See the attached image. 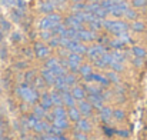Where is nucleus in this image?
Masks as SVG:
<instances>
[{
	"mask_svg": "<svg viewBox=\"0 0 147 140\" xmlns=\"http://www.w3.org/2000/svg\"><path fill=\"white\" fill-rule=\"evenodd\" d=\"M103 27L107 32H110L116 36H119L121 33H126L127 29H129V26L124 22H120V20H103Z\"/></svg>",
	"mask_w": 147,
	"mask_h": 140,
	"instance_id": "nucleus-1",
	"label": "nucleus"
},
{
	"mask_svg": "<svg viewBox=\"0 0 147 140\" xmlns=\"http://www.w3.org/2000/svg\"><path fill=\"white\" fill-rule=\"evenodd\" d=\"M60 14H56V13H47V16L40 22V29L42 30H53L57 24H60Z\"/></svg>",
	"mask_w": 147,
	"mask_h": 140,
	"instance_id": "nucleus-2",
	"label": "nucleus"
},
{
	"mask_svg": "<svg viewBox=\"0 0 147 140\" xmlns=\"http://www.w3.org/2000/svg\"><path fill=\"white\" fill-rule=\"evenodd\" d=\"M17 92H19V94L22 96V99L26 100L27 103H34L36 100H39V94H37V92H36L33 87L27 86V85H22V86L19 87Z\"/></svg>",
	"mask_w": 147,
	"mask_h": 140,
	"instance_id": "nucleus-3",
	"label": "nucleus"
},
{
	"mask_svg": "<svg viewBox=\"0 0 147 140\" xmlns=\"http://www.w3.org/2000/svg\"><path fill=\"white\" fill-rule=\"evenodd\" d=\"M127 10H129V6L126 1H117V3H113L110 7H107V11L111 16H123L126 14Z\"/></svg>",
	"mask_w": 147,
	"mask_h": 140,
	"instance_id": "nucleus-4",
	"label": "nucleus"
},
{
	"mask_svg": "<svg viewBox=\"0 0 147 140\" xmlns=\"http://www.w3.org/2000/svg\"><path fill=\"white\" fill-rule=\"evenodd\" d=\"M64 24L70 29H74V30H82L83 29V22L74 14V16H69L66 20H64Z\"/></svg>",
	"mask_w": 147,
	"mask_h": 140,
	"instance_id": "nucleus-5",
	"label": "nucleus"
},
{
	"mask_svg": "<svg viewBox=\"0 0 147 140\" xmlns=\"http://www.w3.org/2000/svg\"><path fill=\"white\" fill-rule=\"evenodd\" d=\"M86 53H87V56L90 59L96 60L103 53H106V50H104V47L101 46V45H94V46H92V47H87V51Z\"/></svg>",
	"mask_w": 147,
	"mask_h": 140,
	"instance_id": "nucleus-6",
	"label": "nucleus"
},
{
	"mask_svg": "<svg viewBox=\"0 0 147 140\" xmlns=\"http://www.w3.org/2000/svg\"><path fill=\"white\" fill-rule=\"evenodd\" d=\"M110 63H111V53H103L100 57H97L94 60V64L100 69H104V67L110 66Z\"/></svg>",
	"mask_w": 147,
	"mask_h": 140,
	"instance_id": "nucleus-7",
	"label": "nucleus"
},
{
	"mask_svg": "<svg viewBox=\"0 0 147 140\" xmlns=\"http://www.w3.org/2000/svg\"><path fill=\"white\" fill-rule=\"evenodd\" d=\"M96 39V33H94V30H92V29H82V30H79V40H82V42H93Z\"/></svg>",
	"mask_w": 147,
	"mask_h": 140,
	"instance_id": "nucleus-8",
	"label": "nucleus"
},
{
	"mask_svg": "<svg viewBox=\"0 0 147 140\" xmlns=\"http://www.w3.org/2000/svg\"><path fill=\"white\" fill-rule=\"evenodd\" d=\"M42 79H43L47 85H54V83H56L57 76H56V73H54L51 69L45 67V69H43V72H42Z\"/></svg>",
	"mask_w": 147,
	"mask_h": 140,
	"instance_id": "nucleus-9",
	"label": "nucleus"
},
{
	"mask_svg": "<svg viewBox=\"0 0 147 140\" xmlns=\"http://www.w3.org/2000/svg\"><path fill=\"white\" fill-rule=\"evenodd\" d=\"M77 109L80 110L82 114H84V116H90L92 112H93V104H92L89 100H80Z\"/></svg>",
	"mask_w": 147,
	"mask_h": 140,
	"instance_id": "nucleus-10",
	"label": "nucleus"
},
{
	"mask_svg": "<svg viewBox=\"0 0 147 140\" xmlns=\"http://www.w3.org/2000/svg\"><path fill=\"white\" fill-rule=\"evenodd\" d=\"M34 51H36V56L39 59H46L50 54V49L47 46H45V45H42V43H37L34 46Z\"/></svg>",
	"mask_w": 147,
	"mask_h": 140,
	"instance_id": "nucleus-11",
	"label": "nucleus"
},
{
	"mask_svg": "<svg viewBox=\"0 0 147 140\" xmlns=\"http://www.w3.org/2000/svg\"><path fill=\"white\" fill-rule=\"evenodd\" d=\"M57 6H59L57 0H46V1H43V3L40 4V10H42L43 13H51Z\"/></svg>",
	"mask_w": 147,
	"mask_h": 140,
	"instance_id": "nucleus-12",
	"label": "nucleus"
},
{
	"mask_svg": "<svg viewBox=\"0 0 147 140\" xmlns=\"http://www.w3.org/2000/svg\"><path fill=\"white\" fill-rule=\"evenodd\" d=\"M86 80H92V82H96V83H100V85H104V86H107L109 83H110V80H109V77L107 76H103V74H97V73H92Z\"/></svg>",
	"mask_w": 147,
	"mask_h": 140,
	"instance_id": "nucleus-13",
	"label": "nucleus"
},
{
	"mask_svg": "<svg viewBox=\"0 0 147 140\" xmlns=\"http://www.w3.org/2000/svg\"><path fill=\"white\" fill-rule=\"evenodd\" d=\"M54 86H56V89H57L59 92H69V89H70V86H69V85L66 83V80H64V76H57Z\"/></svg>",
	"mask_w": 147,
	"mask_h": 140,
	"instance_id": "nucleus-14",
	"label": "nucleus"
},
{
	"mask_svg": "<svg viewBox=\"0 0 147 140\" xmlns=\"http://www.w3.org/2000/svg\"><path fill=\"white\" fill-rule=\"evenodd\" d=\"M87 100L94 106V107H97V109H101V106H103V96L101 94H89L87 96Z\"/></svg>",
	"mask_w": 147,
	"mask_h": 140,
	"instance_id": "nucleus-15",
	"label": "nucleus"
},
{
	"mask_svg": "<svg viewBox=\"0 0 147 140\" xmlns=\"http://www.w3.org/2000/svg\"><path fill=\"white\" fill-rule=\"evenodd\" d=\"M61 99H63V103L69 107H73L76 104V100H74V96L70 93V92H61Z\"/></svg>",
	"mask_w": 147,
	"mask_h": 140,
	"instance_id": "nucleus-16",
	"label": "nucleus"
},
{
	"mask_svg": "<svg viewBox=\"0 0 147 140\" xmlns=\"http://www.w3.org/2000/svg\"><path fill=\"white\" fill-rule=\"evenodd\" d=\"M40 104H42L46 110L51 109V107L54 106V103H53V100H51V94H47V93L43 94V96L40 97Z\"/></svg>",
	"mask_w": 147,
	"mask_h": 140,
	"instance_id": "nucleus-17",
	"label": "nucleus"
},
{
	"mask_svg": "<svg viewBox=\"0 0 147 140\" xmlns=\"http://www.w3.org/2000/svg\"><path fill=\"white\" fill-rule=\"evenodd\" d=\"M76 129H77V130H80V132H90V130H92V124H90L87 120L80 119V120H77Z\"/></svg>",
	"mask_w": 147,
	"mask_h": 140,
	"instance_id": "nucleus-18",
	"label": "nucleus"
},
{
	"mask_svg": "<svg viewBox=\"0 0 147 140\" xmlns=\"http://www.w3.org/2000/svg\"><path fill=\"white\" fill-rule=\"evenodd\" d=\"M53 126H56V127H60V129H67L69 127V123H67V120H66V117H54L53 116Z\"/></svg>",
	"mask_w": 147,
	"mask_h": 140,
	"instance_id": "nucleus-19",
	"label": "nucleus"
},
{
	"mask_svg": "<svg viewBox=\"0 0 147 140\" xmlns=\"http://www.w3.org/2000/svg\"><path fill=\"white\" fill-rule=\"evenodd\" d=\"M80 110L79 109H76L74 106L73 107H69V112H67V116L71 119V120H74V122H77V120H80Z\"/></svg>",
	"mask_w": 147,
	"mask_h": 140,
	"instance_id": "nucleus-20",
	"label": "nucleus"
},
{
	"mask_svg": "<svg viewBox=\"0 0 147 140\" xmlns=\"http://www.w3.org/2000/svg\"><path fill=\"white\" fill-rule=\"evenodd\" d=\"M111 116H113L111 109H109V107H101V110H100V117H101L103 122H109V120L111 119Z\"/></svg>",
	"mask_w": 147,
	"mask_h": 140,
	"instance_id": "nucleus-21",
	"label": "nucleus"
},
{
	"mask_svg": "<svg viewBox=\"0 0 147 140\" xmlns=\"http://www.w3.org/2000/svg\"><path fill=\"white\" fill-rule=\"evenodd\" d=\"M80 74H82V77H84V79H87L92 73H93V69H92V66L90 64H83V66H80Z\"/></svg>",
	"mask_w": 147,
	"mask_h": 140,
	"instance_id": "nucleus-22",
	"label": "nucleus"
},
{
	"mask_svg": "<svg viewBox=\"0 0 147 140\" xmlns=\"http://www.w3.org/2000/svg\"><path fill=\"white\" fill-rule=\"evenodd\" d=\"M33 112H34L33 114H34V116H37L39 119H43V117H46V116H47V110H46V109H45V107H43L42 104L36 106Z\"/></svg>",
	"mask_w": 147,
	"mask_h": 140,
	"instance_id": "nucleus-23",
	"label": "nucleus"
},
{
	"mask_svg": "<svg viewBox=\"0 0 147 140\" xmlns=\"http://www.w3.org/2000/svg\"><path fill=\"white\" fill-rule=\"evenodd\" d=\"M73 96H74V99H77V100H83L84 97H86V92H84V89H82L80 86H76L74 89H73Z\"/></svg>",
	"mask_w": 147,
	"mask_h": 140,
	"instance_id": "nucleus-24",
	"label": "nucleus"
},
{
	"mask_svg": "<svg viewBox=\"0 0 147 140\" xmlns=\"http://www.w3.org/2000/svg\"><path fill=\"white\" fill-rule=\"evenodd\" d=\"M53 116L54 117H66L67 116V112L63 106H56L54 110H53Z\"/></svg>",
	"mask_w": 147,
	"mask_h": 140,
	"instance_id": "nucleus-25",
	"label": "nucleus"
},
{
	"mask_svg": "<svg viewBox=\"0 0 147 140\" xmlns=\"http://www.w3.org/2000/svg\"><path fill=\"white\" fill-rule=\"evenodd\" d=\"M51 100H53L54 106H61V103H63L61 93H59V92H53V93H51Z\"/></svg>",
	"mask_w": 147,
	"mask_h": 140,
	"instance_id": "nucleus-26",
	"label": "nucleus"
},
{
	"mask_svg": "<svg viewBox=\"0 0 147 140\" xmlns=\"http://www.w3.org/2000/svg\"><path fill=\"white\" fill-rule=\"evenodd\" d=\"M67 60H71V62H77V63H82V54L70 51V53H69V56H67Z\"/></svg>",
	"mask_w": 147,
	"mask_h": 140,
	"instance_id": "nucleus-27",
	"label": "nucleus"
},
{
	"mask_svg": "<svg viewBox=\"0 0 147 140\" xmlns=\"http://www.w3.org/2000/svg\"><path fill=\"white\" fill-rule=\"evenodd\" d=\"M98 7H100L98 3H87L86 7H84V10H86V11H90V13H94Z\"/></svg>",
	"mask_w": 147,
	"mask_h": 140,
	"instance_id": "nucleus-28",
	"label": "nucleus"
},
{
	"mask_svg": "<svg viewBox=\"0 0 147 140\" xmlns=\"http://www.w3.org/2000/svg\"><path fill=\"white\" fill-rule=\"evenodd\" d=\"M86 89H87L89 94H101V89H100L98 86H93V85H90V86H87Z\"/></svg>",
	"mask_w": 147,
	"mask_h": 140,
	"instance_id": "nucleus-29",
	"label": "nucleus"
},
{
	"mask_svg": "<svg viewBox=\"0 0 147 140\" xmlns=\"http://www.w3.org/2000/svg\"><path fill=\"white\" fill-rule=\"evenodd\" d=\"M64 80H66V83H67L69 86H73V85L76 83L74 74H70V73H66V74H64Z\"/></svg>",
	"mask_w": 147,
	"mask_h": 140,
	"instance_id": "nucleus-30",
	"label": "nucleus"
},
{
	"mask_svg": "<svg viewBox=\"0 0 147 140\" xmlns=\"http://www.w3.org/2000/svg\"><path fill=\"white\" fill-rule=\"evenodd\" d=\"M110 66H111V69H113L114 72H116V70H117V72H120V70H123V69H124L121 62H111V63H110Z\"/></svg>",
	"mask_w": 147,
	"mask_h": 140,
	"instance_id": "nucleus-31",
	"label": "nucleus"
},
{
	"mask_svg": "<svg viewBox=\"0 0 147 140\" xmlns=\"http://www.w3.org/2000/svg\"><path fill=\"white\" fill-rule=\"evenodd\" d=\"M59 63H60V62H59L57 59L51 57V59H49V60H47V63H46V67H47V69H53V67H56Z\"/></svg>",
	"mask_w": 147,
	"mask_h": 140,
	"instance_id": "nucleus-32",
	"label": "nucleus"
},
{
	"mask_svg": "<svg viewBox=\"0 0 147 140\" xmlns=\"http://www.w3.org/2000/svg\"><path fill=\"white\" fill-rule=\"evenodd\" d=\"M49 42H50V46H53V47L60 46V36H56V34H54Z\"/></svg>",
	"mask_w": 147,
	"mask_h": 140,
	"instance_id": "nucleus-33",
	"label": "nucleus"
},
{
	"mask_svg": "<svg viewBox=\"0 0 147 140\" xmlns=\"http://www.w3.org/2000/svg\"><path fill=\"white\" fill-rule=\"evenodd\" d=\"M61 132H63V129H60V127H56V126L50 127V130H49L50 135H54V136H61Z\"/></svg>",
	"mask_w": 147,
	"mask_h": 140,
	"instance_id": "nucleus-34",
	"label": "nucleus"
},
{
	"mask_svg": "<svg viewBox=\"0 0 147 140\" xmlns=\"http://www.w3.org/2000/svg\"><path fill=\"white\" fill-rule=\"evenodd\" d=\"M84 7H86V3L77 1V3L73 6V10H74V11H83V10H84Z\"/></svg>",
	"mask_w": 147,
	"mask_h": 140,
	"instance_id": "nucleus-35",
	"label": "nucleus"
},
{
	"mask_svg": "<svg viewBox=\"0 0 147 140\" xmlns=\"http://www.w3.org/2000/svg\"><path fill=\"white\" fill-rule=\"evenodd\" d=\"M133 53L137 56V57H143L146 54V51L142 49V47H133Z\"/></svg>",
	"mask_w": 147,
	"mask_h": 140,
	"instance_id": "nucleus-36",
	"label": "nucleus"
},
{
	"mask_svg": "<svg viewBox=\"0 0 147 140\" xmlns=\"http://www.w3.org/2000/svg\"><path fill=\"white\" fill-rule=\"evenodd\" d=\"M107 77H109V80L110 82H119V76H117V73L113 70V72H109L107 73Z\"/></svg>",
	"mask_w": 147,
	"mask_h": 140,
	"instance_id": "nucleus-37",
	"label": "nucleus"
},
{
	"mask_svg": "<svg viewBox=\"0 0 147 140\" xmlns=\"http://www.w3.org/2000/svg\"><path fill=\"white\" fill-rule=\"evenodd\" d=\"M53 36H54V34H53L50 30H43V32H42V37H43L45 40H50Z\"/></svg>",
	"mask_w": 147,
	"mask_h": 140,
	"instance_id": "nucleus-38",
	"label": "nucleus"
},
{
	"mask_svg": "<svg viewBox=\"0 0 147 140\" xmlns=\"http://www.w3.org/2000/svg\"><path fill=\"white\" fill-rule=\"evenodd\" d=\"M42 140H60V136H54V135H45L42 136Z\"/></svg>",
	"mask_w": 147,
	"mask_h": 140,
	"instance_id": "nucleus-39",
	"label": "nucleus"
},
{
	"mask_svg": "<svg viewBox=\"0 0 147 140\" xmlns=\"http://www.w3.org/2000/svg\"><path fill=\"white\" fill-rule=\"evenodd\" d=\"M133 29H134V30H143V29H144V24H143L142 22H134V23H133Z\"/></svg>",
	"mask_w": 147,
	"mask_h": 140,
	"instance_id": "nucleus-40",
	"label": "nucleus"
},
{
	"mask_svg": "<svg viewBox=\"0 0 147 140\" xmlns=\"http://www.w3.org/2000/svg\"><path fill=\"white\" fill-rule=\"evenodd\" d=\"M110 45H111L113 47H121L123 45H124V42H121V40H120V39L117 37V40H113V42H111Z\"/></svg>",
	"mask_w": 147,
	"mask_h": 140,
	"instance_id": "nucleus-41",
	"label": "nucleus"
},
{
	"mask_svg": "<svg viewBox=\"0 0 147 140\" xmlns=\"http://www.w3.org/2000/svg\"><path fill=\"white\" fill-rule=\"evenodd\" d=\"M146 3H147V0H133V6H136V7H142Z\"/></svg>",
	"mask_w": 147,
	"mask_h": 140,
	"instance_id": "nucleus-42",
	"label": "nucleus"
},
{
	"mask_svg": "<svg viewBox=\"0 0 147 140\" xmlns=\"http://www.w3.org/2000/svg\"><path fill=\"white\" fill-rule=\"evenodd\" d=\"M84 132H79V133H74V137H76V140H87V136L86 135H83Z\"/></svg>",
	"mask_w": 147,
	"mask_h": 140,
	"instance_id": "nucleus-43",
	"label": "nucleus"
},
{
	"mask_svg": "<svg viewBox=\"0 0 147 140\" xmlns=\"http://www.w3.org/2000/svg\"><path fill=\"white\" fill-rule=\"evenodd\" d=\"M113 116L117 117V119H123V117H124V113H123L121 110H116V112H113Z\"/></svg>",
	"mask_w": 147,
	"mask_h": 140,
	"instance_id": "nucleus-44",
	"label": "nucleus"
},
{
	"mask_svg": "<svg viewBox=\"0 0 147 140\" xmlns=\"http://www.w3.org/2000/svg\"><path fill=\"white\" fill-rule=\"evenodd\" d=\"M124 16H127L129 19H134V17H136V13H134L133 10H130V9H129V10L126 11V14H124Z\"/></svg>",
	"mask_w": 147,
	"mask_h": 140,
	"instance_id": "nucleus-45",
	"label": "nucleus"
},
{
	"mask_svg": "<svg viewBox=\"0 0 147 140\" xmlns=\"http://www.w3.org/2000/svg\"><path fill=\"white\" fill-rule=\"evenodd\" d=\"M113 3H117V1H123V0H111Z\"/></svg>",
	"mask_w": 147,
	"mask_h": 140,
	"instance_id": "nucleus-46",
	"label": "nucleus"
},
{
	"mask_svg": "<svg viewBox=\"0 0 147 140\" xmlns=\"http://www.w3.org/2000/svg\"><path fill=\"white\" fill-rule=\"evenodd\" d=\"M60 140H66V139H64V137H63V136H60Z\"/></svg>",
	"mask_w": 147,
	"mask_h": 140,
	"instance_id": "nucleus-47",
	"label": "nucleus"
},
{
	"mask_svg": "<svg viewBox=\"0 0 147 140\" xmlns=\"http://www.w3.org/2000/svg\"><path fill=\"white\" fill-rule=\"evenodd\" d=\"M73 1H74V3H77V1H82V0H73Z\"/></svg>",
	"mask_w": 147,
	"mask_h": 140,
	"instance_id": "nucleus-48",
	"label": "nucleus"
},
{
	"mask_svg": "<svg viewBox=\"0 0 147 140\" xmlns=\"http://www.w3.org/2000/svg\"><path fill=\"white\" fill-rule=\"evenodd\" d=\"M0 135H1V126H0Z\"/></svg>",
	"mask_w": 147,
	"mask_h": 140,
	"instance_id": "nucleus-49",
	"label": "nucleus"
},
{
	"mask_svg": "<svg viewBox=\"0 0 147 140\" xmlns=\"http://www.w3.org/2000/svg\"><path fill=\"white\" fill-rule=\"evenodd\" d=\"M0 140H3V137H1V135H0Z\"/></svg>",
	"mask_w": 147,
	"mask_h": 140,
	"instance_id": "nucleus-50",
	"label": "nucleus"
},
{
	"mask_svg": "<svg viewBox=\"0 0 147 140\" xmlns=\"http://www.w3.org/2000/svg\"><path fill=\"white\" fill-rule=\"evenodd\" d=\"M0 126H1V120H0Z\"/></svg>",
	"mask_w": 147,
	"mask_h": 140,
	"instance_id": "nucleus-51",
	"label": "nucleus"
},
{
	"mask_svg": "<svg viewBox=\"0 0 147 140\" xmlns=\"http://www.w3.org/2000/svg\"><path fill=\"white\" fill-rule=\"evenodd\" d=\"M92 1H97V0H92Z\"/></svg>",
	"mask_w": 147,
	"mask_h": 140,
	"instance_id": "nucleus-52",
	"label": "nucleus"
},
{
	"mask_svg": "<svg viewBox=\"0 0 147 140\" xmlns=\"http://www.w3.org/2000/svg\"><path fill=\"white\" fill-rule=\"evenodd\" d=\"M37 140H42V139H37Z\"/></svg>",
	"mask_w": 147,
	"mask_h": 140,
	"instance_id": "nucleus-53",
	"label": "nucleus"
}]
</instances>
